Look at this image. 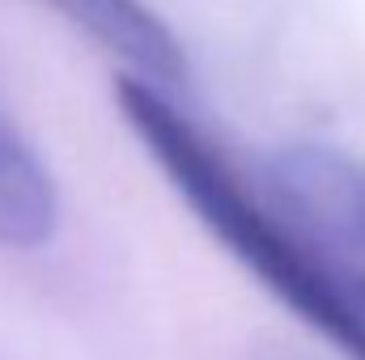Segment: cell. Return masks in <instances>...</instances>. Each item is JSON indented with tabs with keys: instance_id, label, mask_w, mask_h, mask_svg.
Here are the masks:
<instances>
[{
	"instance_id": "cell-2",
	"label": "cell",
	"mask_w": 365,
	"mask_h": 360,
	"mask_svg": "<svg viewBox=\"0 0 365 360\" xmlns=\"http://www.w3.org/2000/svg\"><path fill=\"white\" fill-rule=\"evenodd\" d=\"M264 191L302 229L365 322V162L297 140L264 162Z\"/></svg>"
},
{
	"instance_id": "cell-1",
	"label": "cell",
	"mask_w": 365,
	"mask_h": 360,
	"mask_svg": "<svg viewBox=\"0 0 365 360\" xmlns=\"http://www.w3.org/2000/svg\"><path fill=\"white\" fill-rule=\"evenodd\" d=\"M115 102L191 216L247 268V275L259 280L297 322H306L344 360H365V322L319 250L264 186L230 166V157L175 106L170 90L119 73Z\"/></svg>"
},
{
	"instance_id": "cell-3",
	"label": "cell",
	"mask_w": 365,
	"mask_h": 360,
	"mask_svg": "<svg viewBox=\"0 0 365 360\" xmlns=\"http://www.w3.org/2000/svg\"><path fill=\"white\" fill-rule=\"evenodd\" d=\"M43 4L56 17H64L77 34H86L93 47H102L110 60H119L128 77L153 81L162 90L187 81L179 38L149 4L140 0H43Z\"/></svg>"
},
{
	"instance_id": "cell-4",
	"label": "cell",
	"mask_w": 365,
	"mask_h": 360,
	"mask_svg": "<svg viewBox=\"0 0 365 360\" xmlns=\"http://www.w3.org/2000/svg\"><path fill=\"white\" fill-rule=\"evenodd\" d=\"M60 225V191L47 162L0 110V250H34Z\"/></svg>"
}]
</instances>
